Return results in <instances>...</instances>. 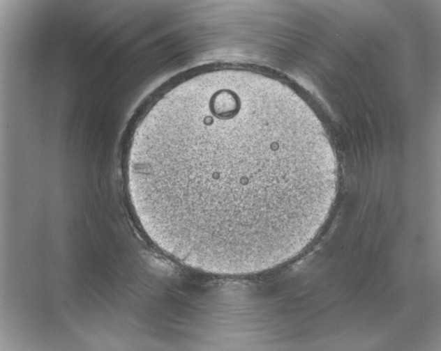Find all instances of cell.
I'll return each mask as SVG.
<instances>
[{"label":"cell","instance_id":"1","mask_svg":"<svg viewBox=\"0 0 441 351\" xmlns=\"http://www.w3.org/2000/svg\"><path fill=\"white\" fill-rule=\"evenodd\" d=\"M126 181L148 237L192 267L244 274L303 249L338 181L319 125L279 98L232 89L164 111L129 151Z\"/></svg>","mask_w":441,"mask_h":351}]
</instances>
